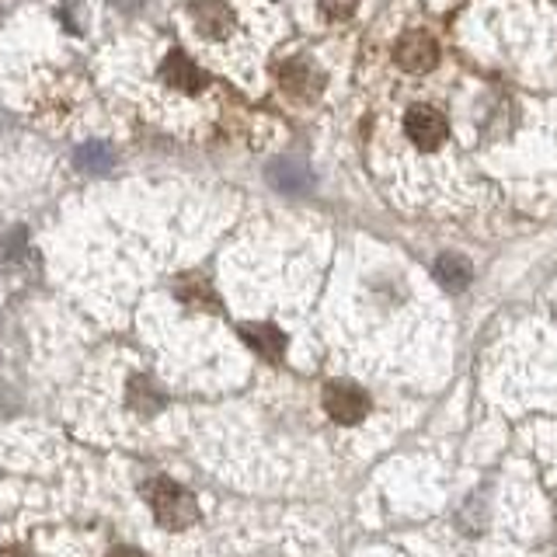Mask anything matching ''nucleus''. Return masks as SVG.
Wrapping results in <instances>:
<instances>
[{
    "label": "nucleus",
    "mask_w": 557,
    "mask_h": 557,
    "mask_svg": "<svg viewBox=\"0 0 557 557\" xmlns=\"http://www.w3.org/2000/svg\"><path fill=\"white\" fill-rule=\"evenodd\" d=\"M278 84H283V91L289 98L310 101V98H318V91H321V74L304 60H289L283 70H278Z\"/></svg>",
    "instance_id": "nucleus-5"
},
{
    "label": "nucleus",
    "mask_w": 557,
    "mask_h": 557,
    "mask_svg": "<svg viewBox=\"0 0 557 557\" xmlns=\"http://www.w3.org/2000/svg\"><path fill=\"white\" fill-rule=\"evenodd\" d=\"M147 502H150V512L157 522H164L171 530H182L188 522L199 519V505L191 498L182 484H174L168 478H153L147 484Z\"/></svg>",
    "instance_id": "nucleus-1"
},
{
    "label": "nucleus",
    "mask_w": 557,
    "mask_h": 557,
    "mask_svg": "<svg viewBox=\"0 0 557 557\" xmlns=\"http://www.w3.org/2000/svg\"><path fill=\"white\" fill-rule=\"evenodd\" d=\"M272 182L278 185V188H304L307 185V174L300 171V168H293V164H278V168H272Z\"/></svg>",
    "instance_id": "nucleus-10"
},
{
    "label": "nucleus",
    "mask_w": 557,
    "mask_h": 557,
    "mask_svg": "<svg viewBox=\"0 0 557 557\" xmlns=\"http://www.w3.org/2000/svg\"><path fill=\"white\" fill-rule=\"evenodd\" d=\"M164 81L174 87V91H202L206 74L185 57V52H171L164 60Z\"/></svg>",
    "instance_id": "nucleus-6"
},
{
    "label": "nucleus",
    "mask_w": 557,
    "mask_h": 557,
    "mask_svg": "<svg viewBox=\"0 0 557 557\" xmlns=\"http://www.w3.org/2000/svg\"><path fill=\"white\" fill-rule=\"evenodd\" d=\"M405 129H408V139L418 147V150H435L443 147V139L449 133L443 112H435L432 104H414L405 119Z\"/></svg>",
    "instance_id": "nucleus-4"
},
{
    "label": "nucleus",
    "mask_w": 557,
    "mask_h": 557,
    "mask_svg": "<svg viewBox=\"0 0 557 557\" xmlns=\"http://www.w3.org/2000/svg\"><path fill=\"white\" fill-rule=\"evenodd\" d=\"M22 251H25V234H11L0 240V261H14Z\"/></svg>",
    "instance_id": "nucleus-11"
},
{
    "label": "nucleus",
    "mask_w": 557,
    "mask_h": 557,
    "mask_svg": "<svg viewBox=\"0 0 557 557\" xmlns=\"http://www.w3.org/2000/svg\"><path fill=\"white\" fill-rule=\"evenodd\" d=\"M435 278H440L446 289L457 293L470 283V265L460 255H443L440 261H435Z\"/></svg>",
    "instance_id": "nucleus-8"
},
{
    "label": "nucleus",
    "mask_w": 557,
    "mask_h": 557,
    "mask_svg": "<svg viewBox=\"0 0 557 557\" xmlns=\"http://www.w3.org/2000/svg\"><path fill=\"white\" fill-rule=\"evenodd\" d=\"M109 557H144V554H139L136 547H115V550H112Z\"/></svg>",
    "instance_id": "nucleus-13"
},
{
    "label": "nucleus",
    "mask_w": 557,
    "mask_h": 557,
    "mask_svg": "<svg viewBox=\"0 0 557 557\" xmlns=\"http://www.w3.org/2000/svg\"><path fill=\"white\" fill-rule=\"evenodd\" d=\"M394 63L408 74H429L440 63V46L425 32H408L400 35V42L394 46Z\"/></svg>",
    "instance_id": "nucleus-3"
},
{
    "label": "nucleus",
    "mask_w": 557,
    "mask_h": 557,
    "mask_svg": "<svg viewBox=\"0 0 557 557\" xmlns=\"http://www.w3.org/2000/svg\"><path fill=\"white\" fill-rule=\"evenodd\" d=\"M324 411L335 418L338 425H356L362 422V414L370 411V397H366L356 383L335 380L324 387Z\"/></svg>",
    "instance_id": "nucleus-2"
},
{
    "label": "nucleus",
    "mask_w": 557,
    "mask_h": 557,
    "mask_svg": "<svg viewBox=\"0 0 557 557\" xmlns=\"http://www.w3.org/2000/svg\"><path fill=\"white\" fill-rule=\"evenodd\" d=\"M356 8V0H321V11L327 17H348Z\"/></svg>",
    "instance_id": "nucleus-12"
},
{
    "label": "nucleus",
    "mask_w": 557,
    "mask_h": 557,
    "mask_svg": "<svg viewBox=\"0 0 557 557\" xmlns=\"http://www.w3.org/2000/svg\"><path fill=\"white\" fill-rule=\"evenodd\" d=\"M240 338L248 342L258 356H265V359H278V356L286 352V335L275 324H244Z\"/></svg>",
    "instance_id": "nucleus-7"
},
{
    "label": "nucleus",
    "mask_w": 557,
    "mask_h": 557,
    "mask_svg": "<svg viewBox=\"0 0 557 557\" xmlns=\"http://www.w3.org/2000/svg\"><path fill=\"white\" fill-rule=\"evenodd\" d=\"M196 25L206 35H223L226 28H231V11H226L223 4H202L196 11Z\"/></svg>",
    "instance_id": "nucleus-9"
}]
</instances>
